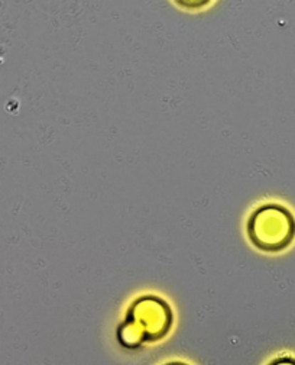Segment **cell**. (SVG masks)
I'll list each match as a JSON object with an SVG mask.
<instances>
[{"instance_id": "6da1fadb", "label": "cell", "mask_w": 295, "mask_h": 365, "mask_svg": "<svg viewBox=\"0 0 295 365\" xmlns=\"http://www.w3.org/2000/svg\"><path fill=\"white\" fill-rule=\"evenodd\" d=\"M246 231L257 250L281 252L295 240V217L286 207L268 203L252 212Z\"/></svg>"}, {"instance_id": "3957f363", "label": "cell", "mask_w": 295, "mask_h": 365, "mask_svg": "<svg viewBox=\"0 0 295 365\" xmlns=\"http://www.w3.org/2000/svg\"><path fill=\"white\" fill-rule=\"evenodd\" d=\"M116 339L119 345L129 352H139L145 348V345H148L146 336L140 327L126 316L116 328Z\"/></svg>"}, {"instance_id": "5b68a950", "label": "cell", "mask_w": 295, "mask_h": 365, "mask_svg": "<svg viewBox=\"0 0 295 365\" xmlns=\"http://www.w3.org/2000/svg\"><path fill=\"white\" fill-rule=\"evenodd\" d=\"M162 365H190L187 362H182V361H170V362H165Z\"/></svg>"}, {"instance_id": "7a4b0ae2", "label": "cell", "mask_w": 295, "mask_h": 365, "mask_svg": "<svg viewBox=\"0 0 295 365\" xmlns=\"http://www.w3.org/2000/svg\"><path fill=\"white\" fill-rule=\"evenodd\" d=\"M126 317L135 321L146 336L148 344L164 341L174 325V312L167 300L155 294H145L130 303Z\"/></svg>"}, {"instance_id": "277c9868", "label": "cell", "mask_w": 295, "mask_h": 365, "mask_svg": "<svg viewBox=\"0 0 295 365\" xmlns=\"http://www.w3.org/2000/svg\"><path fill=\"white\" fill-rule=\"evenodd\" d=\"M266 365H295V358L292 356H279L269 361Z\"/></svg>"}]
</instances>
